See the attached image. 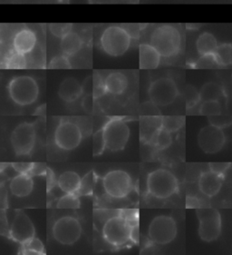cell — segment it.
<instances>
[{"instance_id": "6da1fadb", "label": "cell", "mask_w": 232, "mask_h": 255, "mask_svg": "<svg viewBox=\"0 0 232 255\" xmlns=\"http://www.w3.org/2000/svg\"><path fill=\"white\" fill-rule=\"evenodd\" d=\"M162 57L172 58L181 51L182 35L180 29L172 24H162L153 27L149 34V42Z\"/></svg>"}, {"instance_id": "7a4b0ae2", "label": "cell", "mask_w": 232, "mask_h": 255, "mask_svg": "<svg viewBox=\"0 0 232 255\" xmlns=\"http://www.w3.org/2000/svg\"><path fill=\"white\" fill-rule=\"evenodd\" d=\"M132 35L129 29L121 25L106 27L99 36V46L108 56H123L131 46Z\"/></svg>"}, {"instance_id": "3957f363", "label": "cell", "mask_w": 232, "mask_h": 255, "mask_svg": "<svg viewBox=\"0 0 232 255\" xmlns=\"http://www.w3.org/2000/svg\"><path fill=\"white\" fill-rule=\"evenodd\" d=\"M7 90L11 100L21 107L34 104L39 96L38 84L29 76L12 78L7 86Z\"/></svg>"}, {"instance_id": "277c9868", "label": "cell", "mask_w": 232, "mask_h": 255, "mask_svg": "<svg viewBox=\"0 0 232 255\" xmlns=\"http://www.w3.org/2000/svg\"><path fill=\"white\" fill-rule=\"evenodd\" d=\"M147 189L149 194L158 199H167L176 194L178 180L166 169H157L148 174Z\"/></svg>"}, {"instance_id": "5b68a950", "label": "cell", "mask_w": 232, "mask_h": 255, "mask_svg": "<svg viewBox=\"0 0 232 255\" xmlns=\"http://www.w3.org/2000/svg\"><path fill=\"white\" fill-rule=\"evenodd\" d=\"M103 129L108 150L118 152L124 149L130 138V128L126 123L121 118H112Z\"/></svg>"}, {"instance_id": "8992f818", "label": "cell", "mask_w": 232, "mask_h": 255, "mask_svg": "<svg viewBox=\"0 0 232 255\" xmlns=\"http://www.w3.org/2000/svg\"><path fill=\"white\" fill-rule=\"evenodd\" d=\"M199 225V235L204 242L217 240L222 234V217L219 211L213 208H200L196 211Z\"/></svg>"}, {"instance_id": "52a82bcc", "label": "cell", "mask_w": 232, "mask_h": 255, "mask_svg": "<svg viewBox=\"0 0 232 255\" xmlns=\"http://www.w3.org/2000/svg\"><path fill=\"white\" fill-rule=\"evenodd\" d=\"M148 94L150 100L157 107H167L176 100L179 90L173 79L161 77L151 82Z\"/></svg>"}, {"instance_id": "ba28073f", "label": "cell", "mask_w": 232, "mask_h": 255, "mask_svg": "<svg viewBox=\"0 0 232 255\" xmlns=\"http://www.w3.org/2000/svg\"><path fill=\"white\" fill-rule=\"evenodd\" d=\"M131 226L119 215L107 219L103 227V236L109 245L119 247L131 241Z\"/></svg>"}, {"instance_id": "9c48e42d", "label": "cell", "mask_w": 232, "mask_h": 255, "mask_svg": "<svg viewBox=\"0 0 232 255\" xmlns=\"http://www.w3.org/2000/svg\"><path fill=\"white\" fill-rule=\"evenodd\" d=\"M176 222L171 216L160 215L152 220L149 226V237L152 243L164 245L176 238Z\"/></svg>"}, {"instance_id": "30bf717a", "label": "cell", "mask_w": 232, "mask_h": 255, "mask_svg": "<svg viewBox=\"0 0 232 255\" xmlns=\"http://www.w3.org/2000/svg\"><path fill=\"white\" fill-rule=\"evenodd\" d=\"M103 186L109 196L117 199L125 198L132 190V180L126 172L114 170L105 175Z\"/></svg>"}, {"instance_id": "8fae6325", "label": "cell", "mask_w": 232, "mask_h": 255, "mask_svg": "<svg viewBox=\"0 0 232 255\" xmlns=\"http://www.w3.org/2000/svg\"><path fill=\"white\" fill-rule=\"evenodd\" d=\"M81 235V224L72 216L61 217L56 220L53 226V236L61 245H74L80 239Z\"/></svg>"}, {"instance_id": "7c38bea8", "label": "cell", "mask_w": 232, "mask_h": 255, "mask_svg": "<svg viewBox=\"0 0 232 255\" xmlns=\"http://www.w3.org/2000/svg\"><path fill=\"white\" fill-rule=\"evenodd\" d=\"M35 128L33 124L22 123L14 129L11 134V145L17 156L30 154L35 146Z\"/></svg>"}, {"instance_id": "4fadbf2b", "label": "cell", "mask_w": 232, "mask_h": 255, "mask_svg": "<svg viewBox=\"0 0 232 255\" xmlns=\"http://www.w3.org/2000/svg\"><path fill=\"white\" fill-rule=\"evenodd\" d=\"M83 139L81 128L75 123L61 120L55 132V142L58 147L71 151L80 145Z\"/></svg>"}, {"instance_id": "5bb4252c", "label": "cell", "mask_w": 232, "mask_h": 255, "mask_svg": "<svg viewBox=\"0 0 232 255\" xmlns=\"http://www.w3.org/2000/svg\"><path fill=\"white\" fill-rule=\"evenodd\" d=\"M226 143L225 133L222 128L210 125L202 128L198 134V143L206 153H216L222 150Z\"/></svg>"}, {"instance_id": "9a60e30c", "label": "cell", "mask_w": 232, "mask_h": 255, "mask_svg": "<svg viewBox=\"0 0 232 255\" xmlns=\"http://www.w3.org/2000/svg\"><path fill=\"white\" fill-rule=\"evenodd\" d=\"M35 234V226L30 218L23 211H18L15 214L9 230L11 239L23 245L34 238Z\"/></svg>"}, {"instance_id": "2e32d148", "label": "cell", "mask_w": 232, "mask_h": 255, "mask_svg": "<svg viewBox=\"0 0 232 255\" xmlns=\"http://www.w3.org/2000/svg\"><path fill=\"white\" fill-rule=\"evenodd\" d=\"M12 49L22 55H29L35 51L37 45V35L29 27H22L16 30L12 37Z\"/></svg>"}, {"instance_id": "e0dca14e", "label": "cell", "mask_w": 232, "mask_h": 255, "mask_svg": "<svg viewBox=\"0 0 232 255\" xmlns=\"http://www.w3.org/2000/svg\"><path fill=\"white\" fill-rule=\"evenodd\" d=\"M162 128L161 116H142L140 120V137L144 143H153L157 133Z\"/></svg>"}, {"instance_id": "ac0fdd59", "label": "cell", "mask_w": 232, "mask_h": 255, "mask_svg": "<svg viewBox=\"0 0 232 255\" xmlns=\"http://www.w3.org/2000/svg\"><path fill=\"white\" fill-rule=\"evenodd\" d=\"M224 182V175L216 174L212 171L202 173L199 179V189L208 197H213L220 192Z\"/></svg>"}, {"instance_id": "d6986e66", "label": "cell", "mask_w": 232, "mask_h": 255, "mask_svg": "<svg viewBox=\"0 0 232 255\" xmlns=\"http://www.w3.org/2000/svg\"><path fill=\"white\" fill-rule=\"evenodd\" d=\"M83 94L82 85L75 77L66 78L58 88V96L64 102H75Z\"/></svg>"}, {"instance_id": "ffe728a7", "label": "cell", "mask_w": 232, "mask_h": 255, "mask_svg": "<svg viewBox=\"0 0 232 255\" xmlns=\"http://www.w3.org/2000/svg\"><path fill=\"white\" fill-rule=\"evenodd\" d=\"M139 56L141 69H155L159 67L162 59L160 53L150 43H142L140 45Z\"/></svg>"}, {"instance_id": "44dd1931", "label": "cell", "mask_w": 232, "mask_h": 255, "mask_svg": "<svg viewBox=\"0 0 232 255\" xmlns=\"http://www.w3.org/2000/svg\"><path fill=\"white\" fill-rule=\"evenodd\" d=\"M34 182L30 174H19L11 180L9 189L15 197L23 198L32 193Z\"/></svg>"}, {"instance_id": "7402d4cb", "label": "cell", "mask_w": 232, "mask_h": 255, "mask_svg": "<svg viewBox=\"0 0 232 255\" xmlns=\"http://www.w3.org/2000/svg\"><path fill=\"white\" fill-rule=\"evenodd\" d=\"M85 44L81 35L76 31H72L66 36L61 38L60 48L62 54L71 57L79 53Z\"/></svg>"}, {"instance_id": "603a6c76", "label": "cell", "mask_w": 232, "mask_h": 255, "mask_svg": "<svg viewBox=\"0 0 232 255\" xmlns=\"http://www.w3.org/2000/svg\"><path fill=\"white\" fill-rule=\"evenodd\" d=\"M106 92L118 96L125 92L128 87V78L121 72H113L105 78Z\"/></svg>"}, {"instance_id": "cb8c5ba5", "label": "cell", "mask_w": 232, "mask_h": 255, "mask_svg": "<svg viewBox=\"0 0 232 255\" xmlns=\"http://www.w3.org/2000/svg\"><path fill=\"white\" fill-rule=\"evenodd\" d=\"M82 178L76 172L67 171L60 174L57 180L59 188L66 194H76L81 184Z\"/></svg>"}, {"instance_id": "d4e9b609", "label": "cell", "mask_w": 232, "mask_h": 255, "mask_svg": "<svg viewBox=\"0 0 232 255\" xmlns=\"http://www.w3.org/2000/svg\"><path fill=\"white\" fill-rule=\"evenodd\" d=\"M219 44L216 37L209 32H204L201 34L196 40V48L200 56L214 54Z\"/></svg>"}, {"instance_id": "484cf974", "label": "cell", "mask_w": 232, "mask_h": 255, "mask_svg": "<svg viewBox=\"0 0 232 255\" xmlns=\"http://www.w3.org/2000/svg\"><path fill=\"white\" fill-rule=\"evenodd\" d=\"M200 96L202 102L220 101L223 96V91L222 87L219 86L217 83L209 82L202 87L200 91Z\"/></svg>"}, {"instance_id": "4316f807", "label": "cell", "mask_w": 232, "mask_h": 255, "mask_svg": "<svg viewBox=\"0 0 232 255\" xmlns=\"http://www.w3.org/2000/svg\"><path fill=\"white\" fill-rule=\"evenodd\" d=\"M219 67H230L232 64V45L231 43H222L214 52Z\"/></svg>"}, {"instance_id": "83f0119b", "label": "cell", "mask_w": 232, "mask_h": 255, "mask_svg": "<svg viewBox=\"0 0 232 255\" xmlns=\"http://www.w3.org/2000/svg\"><path fill=\"white\" fill-rule=\"evenodd\" d=\"M5 68L9 69H23L27 67V58L25 55L11 50L5 58Z\"/></svg>"}, {"instance_id": "f1b7e54d", "label": "cell", "mask_w": 232, "mask_h": 255, "mask_svg": "<svg viewBox=\"0 0 232 255\" xmlns=\"http://www.w3.org/2000/svg\"><path fill=\"white\" fill-rule=\"evenodd\" d=\"M96 182V174L94 173V171H90L89 173L85 174V176L82 178L81 184H80L77 194L81 195V196L92 195L94 193Z\"/></svg>"}, {"instance_id": "f546056e", "label": "cell", "mask_w": 232, "mask_h": 255, "mask_svg": "<svg viewBox=\"0 0 232 255\" xmlns=\"http://www.w3.org/2000/svg\"><path fill=\"white\" fill-rule=\"evenodd\" d=\"M24 255H45V246L38 238H32L30 241L21 245V252Z\"/></svg>"}, {"instance_id": "4dcf8cb0", "label": "cell", "mask_w": 232, "mask_h": 255, "mask_svg": "<svg viewBox=\"0 0 232 255\" xmlns=\"http://www.w3.org/2000/svg\"><path fill=\"white\" fill-rule=\"evenodd\" d=\"M76 194H66L57 202V208L59 209H78L81 206L80 199Z\"/></svg>"}, {"instance_id": "1f68e13d", "label": "cell", "mask_w": 232, "mask_h": 255, "mask_svg": "<svg viewBox=\"0 0 232 255\" xmlns=\"http://www.w3.org/2000/svg\"><path fill=\"white\" fill-rule=\"evenodd\" d=\"M185 124L183 117H164L162 118V128L173 133L180 130Z\"/></svg>"}, {"instance_id": "d6a6232c", "label": "cell", "mask_w": 232, "mask_h": 255, "mask_svg": "<svg viewBox=\"0 0 232 255\" xmlns=\"http://www.w3.org/2000/svg\"><path fill=\"white\" fill-rule=\"evenodd\" d=\"M184 98L186 102L187 109H191L196 107L198 104L202 102L200 92H198L197 89L193 86H187L184 88Z\"/></svg>"}, {"instance_id": "836d02e7", "label": "cell", "mask_w": 232, "mask_h": 255, "mask_svg": "<svg viewBox=\"0 0 232 255\" xmlns=\"http://www.w3.org/2000/svg\"><path fill=\"white\" fill-rule=\"evenodd\" d=\"M200 115L205 117H214L222 114V106L219 101H208L202 102L200 108Z\"/></svg>"}, {"instance_id": "e575fe53", "label": "cell", "mask_w": 232, "mask_h": 255, "mask_svg": "<svg viewBox=\"0 0 232 255\" xmlns=\"http://www.w3.org/2000/svg\"><path fill=\"white\" fill-rule=\"evenodd\" d=\"M74 25L72 23H52L48 25L51 34L58 38H63L73 30Z\"/></svg>"}, {"instance_id": "d590c367", "label": "cell", "mask_w": 232, "mask_h": 255, "mask_svg": "<svg viewBox=\"0 0 232 255\" xmlns=\"http://www.w3.org/2000/svg\"><path fill=\"white\" fill-rule=\"evenodd\" d=\"M172 143V133L167 131L166 129L162 128L158 133H157L156 137L153 141V145L156 146L160 150H163L169 147Z\"/></svg>"}, {"instance_id": "8d00e7d4", "label": "cell", "mask_w": 232, "mask_h": 255, "mask_svg": "<svg viewBox=\"0 0 232 255\" xmlns=\"http://www.w3.org/2000/svg\"><path fill=\"white\" fill-rule=\"evenodd\" d=\"M106 148V139L104 136V129L98 130L93 136V154L100 155Z\"/></svg>"}, {"instance_id": "74e56055", "label": "cell", "mask_w": 232, "mask_h": 255, "mask_svg": "<svg viewBox=\"0 0 232 255\" xmlns=\"http://www.w3.org/2000/svg\"><path fill=\"white\" fill-rule=\"evenodd\" d=\"M48 68L50 69H70L72 68L69 57L64 54L54 56L48 64Z\"/></svg>"}, {"instance_id": "f35d334b", "label": "cell", "mask_w": 232, "mask_h": 255, "mask_svg": "<svg viewBox=\"0 0 232 255\" xmlns=\"http://www.w3.org/2000/svg\"><path fill=\"white\" fill-rule=\"evenodd\" d=\"M194 66L196 68H216V67H220L218 65L217 61H216L214 54L201 56V57L194 64Z\"/></svg>"}, {"instance_id": "ab89813d", "label": "cell", "mask_w": 232, "mask_h": 255, "mask_svg": "<svg viewBox=\"0 0 232 255\" xmlns=\"http://www.w3.org/2000/svg\"><path fill=\"white\" fill-rule=\"evenodd\" d=\"M118 215L126 221L129 225L132 226L139 225V211L138 210H121Z\"/></svg>"}, {"instance_id": "60d3db41", "label": "cell", "mask_w": 232, "mask_h": 255, "mask_svg": "<svg viewBox=\"0 0 232 255\" xmlns=\"http://www.w3.org/2000/svg\"><path fill=\"white\" fill-rule=\"evenodd\" d=\"M106 92V84H105V79L96 73L94 76V97L96 98L105 96Z\"/></svg>"}, {"instance_id": "b9f144b4", "label": "cell", "mask_w": 232, "mask_h": 255, "mask_svg": "<svg viewBox=\"0 0 232 255\" xmlns=\"http://www.w3.org/2000/svg\"><path fill=\"white\" fill-rule=\"evenodd\" d=\"M209 121L211 123V125L216 126L218 128H225L231 125L232 120L227 117H222V115L219 116H214V117H210Z\"/></svg>"}, {"instance_id": "7bdbcfd3", "label": "cell", "mask_w": 232, "mask_h": 255, "mask_svg": "<svg viewBox=\"0 0 232 255\" xmlns=\"http://www.w3.org/2000/svg\"><path fill=\"white\" fill-rule=\"evenodd\" d=\"M210 170L216 173V174L224 175L228 171V169L231 167V163H211L210 164Z\"/></svg>"}, {"instance_id": "ee69618b", "label": "cell", "mask_w": 232, "mask_h": 255, "mask_svg": "<svg viewBox=\"0 0 232 255\" xmlns=\"http://www.w3.org/2000/svg\"><path fill=\"white\" fill-rule=\"evenodd\" d=\"M11 165L18 174H29L34 166V163H13Z\"/></svg>"}, {"instance_id": "f6af8a7d", "label": "cell", "mask_w": 232, "mask_h": 255, "mask_svg": "<svg viewBox=\"0 0 232 255\" xmlns=\"http://www.w3.org/2000/svg\"><path fill=\"white\" fill-rule=\"evenodd\" d=\"M46 171H47V167L45 163H34V166L28 174H30L31 176L44 175L46 174Z\"/></svg>"}, {"instance_id": "bcb514c9", "label": "cell", "mask_w": 232, "mask_h": 255, "mask_svg": "<svg viewBox=\"0 0 232 255\" xmlns=\"http://www.w3.org/2000/svg\"><path fill=\"white\" fill-rule=\"evenodd\" d=\"M83 92L85 95H93L94 96V76L87 77L82 85Z\"/></svg>"}, {"instance_id": "7dc6e473", "label": "cell", "mask_w": 232, "mask_h": 255, "mask_svg": "<svg viewBox=\"0 0 232 255\" xmlns=\"http://www.w3.org/2000/svg\"><path fill=\"white\" fill-rule=\"evenodd\" d=\"M46 187H47V192H49L50 190L55 187V185L57 184L55 174L53 173V171L50 168L47 167L46 171Z\"/></svg>"}, {"instance_id": "c3c4849f", "label": "cell", "mask_w": 232, "mask_h": 255, "mask_svg": "<svg viewBox=\"0 0 232 255\" xmlns=\"http://www.w3.org/2000/svg\"><path fill=\"white\" fill-rule=\"evenodd\" d=\"M95 99H96V97H94L93 95H86V97L82 101V106L86 111H92L94 109Z\"/></svg>"}, {"instance_id": "681fc988", "label": "cell", "mask_w": 232, "mask_h": 255, "mask_svg": "<svg viewBox=\"0 0 232 255\" xmlns=\"http://www.w3.org/2000/svg\"><path fill=\"white\" fill-rule=\"evenodd\" d=\"M139 225H135L131 227V241L133 242L134 244H138L139 243Z\"/></svg>"}, {"instance_id": "f907efd6", "label": "cell", "mask_w": 232, "mask_h": 255, "mask_svg": "<svg viewBox=\"0 0 232 255\" xmlns=\"http://www.w3.org/2000/svg\"><path fill=\"white\" fill-rule=\"evenodd\" d=\"M199 206H200V204H199L197 199L190 198V197L187 198V207L188 208H199Z\"/></svg>"}, {"instance_id": "816d5d0a", "label": "cell", "mask_w": 232, "mask_h": 255, "mask_svg": "<svg viewBox=\"0 0 232 255\" xmlns=\"http://www.w3.org/2000/svg\"><path fill=\"white\" fill-rule=\"evenodd\" d=\"M46 105L41 106L40 108H37V110L35 111V115H36V116H39V117H45V116H46Z\"/></svg>"}, {"instance_id": "f5cc1de1", "label": "cell", "mask_w": 232, "mask_h": 255, "mask_svg": "<svg viewBox=\"0 0 232 255\" xmlns=\"http://www.w3.org/2000/svg\"><path fill=\"white\" fill-rule=\"evenodd\" d=\"M199 26H201V25H198V24H188L187 25V27L190 28L191 30H197Z\"/></svg>"}, {"instance_id": "db71d44e", "label": "cell", "mask_w": 232, "mask_h": 255, "mask_svg": "<svg viewBox=\"0 0 232 255\" xmlns=\"http://www.w3.org/2000/svg\"><path fill=\"white\" fill-rule=\"evenodd\" d=\"M94 1H96V0H94ZM100 1H104V0H100Z\"/></svg>"}]
</instances>
